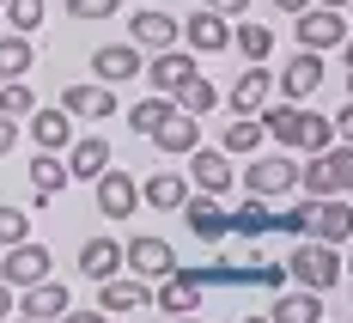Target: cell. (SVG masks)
Returning <instances> with one entry per match:
<instances>
[{
	"mask_svg": "<svg viewBox=\"0 0 353 323\" xmlns=\"http://www.w3.org/2000/svg\"><path fill=\"white\" fill-rule=\"evenodd\" d=\"M286 275H292L299 287H311V293H329V287H341V251L323 244V238H305V244H292Z\"/></svg>",
	"mask_w": 353,
	"mask_h": 323,
	"instance_id": "1",
	"label": "cell"
},
{
	"mask_svg": "<svg viewBox=\"0 0 353 323\" xmlns=\"http://www.w3.org/2000/svg\"><path fill=\"white\" fill-rule=\"evenodd\" d=\"M286 189H299V165H292V153H256L244 159V195H262V202H274Z\"/></svg>",
	"mask_w": 353,
	"mask_h": 323,
	"instance_id": "2",
	"label": "cell"
},
{
	"mask_svg": "<svg viewBox=\"0 0 353 323\" xmlns=\"http://www.w3.org/2000/svg\"><path fill=\"white\" fill-rule=\"evenodd\" d=\"M122 268H128L134 281H165V275L176 268L171 238H159V232H134V238L122 244Z\"/></svg>",
	"mask_w": 353,
	"mask_h": 323,
	"instance_id": "3",
	"label": "cell"
},
{
	"mask_svg": "<svg viewBox=\"0 0 353 323\" xmlns=\"http://www.w3.org/2000/svg\"><path fill=\"white\" fill-rule=\"evenodd\" d=\"M176 214H183V226H189L201 244H213V251L232 238V208H219V195H201V189H189V202H183Z\"/></svg>",
	"mask_w": 353,
	"mask_h": 323,
	"instance_id": "4",
	"label": "cell"
},
{
	"mask_svg": "<svg viewBox=\"0 0 353 323\" xmlns=\"http://www.w3.org/2000/svg\"><path fill=\"white\" fill-rule=\"evenodd\" d=\"M55 275V256H49V244H12V251L0 256V281L12 293H25V287H37V281H49Z\"/></svg>",
	"mask_w": 353,
	"mask_h": 323,
	"instance_id": "5",
	"label": "cell"
},
{
	"mask_svg": "<svg viewBox=\"0 0 353 323\" xmlns=\"http://www.w3.org/2000/svg\"><path fill=\"white\" fill-rule=\"evenodd\" d=\"M292 31H299V49H341L347 43V12H335V6H305L299 19H292Z\"/></svg>",
	"mask_w": 353,
	"mask_h": 323,
	"instance_id": "6",
	"label": "cell"
},
{
	"mask_svg": "<svg viewBox=\"0 0 353 323\" xmlns=\"http://www.w3.org/2000/svg\"><path fill=\"white\" fill-rule=\"evenodd\" d=\"M128 43H134L141 55H165V49H176V43H183V19L159 12V6H152V12L141 6V12L128 19Z\"/></svg>",
	"mask_w": 353,
	"mask_h": 323,
	"instance_id": "7",
	"label": "cell"
},
{
	"mask_svg": "<svg viewBox=\"0 0 353 323\" xmlns=\"http://www.w3.org/2000/svg\"><path fill=\"white\" fill-rule=\"evenodd\" d=\"M317 86H323V55H317V49H292L286 68L274 73V92H281L286 104H305Z\"/></svg>",
	"mask_w": 353,
	"mask_h": 323,
	"instance_id": "8",
	"label": "cell"
},
{
	"mask_svg": "<svg viewBox=\"0 0 353 323\" xmlns=\"http://www.w3.org/2000/svg\"><path fill=\"white\" fill-rule=\"evenodd\" d=\"M141 73H146V55L134 43H98L92 49V79H104V86H128Z\"/></svg>",
	"mask_w": 353,
	"mask_h": 323,
	"instance_id": "9",
	"label": "cell"
},
{
	"mask_svg": "<svg viewBox=\"0 0 353 323\" xmlns=\"http://www.w3.org/2000/svg\"><path fill=\"white\" fill-rule=\"evenodd\" d=\"M268 92H274V73L262 68V61H244V73H238L219 98H225V110H232V116H256V110L268 104Z\"/></svg>",
	"mask_w": 353,
	"mask_h": 323,
	"instance_id": "10",
	"label": "cell"
},
{
	"mask_svg": "<svg viewBox=\"0 0 353 323\" xmlns=\"http://www.w3.org/2000/svg\"><path fill=\"white\" fill-rule=\"evenodd\" d=\"M201 281H195V268H171L159 287H152V305L165 311V317H189V311H201Z\"/></svg>",
	"mask_w": 353,
	"mask_h": 323,
	"instance_id": "11",
	"label": "cell"
},
{
	"mask_svg": "<svg viewBox=\"0 0 353 323\" xmlns=\"http://www.w3.org/2000/svg\"><path fill=\"white\" fill-rule=\"evenodd\" d=\"M92 189H98V214L104 219H128L141 208V177H134V171H116V165H110Z\"/></svg>",
	"mask_w": 353,
	"mask_h": 323,
	"instance_id": "12",
	"label": "cell"
},
{
	"mask_svg": "<svg viewBox=\"0 0 353 323\" xmlns=\"http://www.w3.org/2000/svg\"><path fill=\"white\" fill-rule=\"evenodd\" d=\"M183 43H189L195 55H219V49H232V25H225L213 6H195V12L183 19Z\"/></svg>",
	"mask_w": 353,
	"mask_h": 323,
	"instance_id": "13",
	"label": "cell"
},
{
	"mask_svg": "<svg viewBox=\"0 0 353 323\" xmlns=\"http://www.w3.org/2000/svg\"><path fill=\"white\" fill-rule=\"evenodd\" d=\"M189 183L201 189V195H225L232 189V153H219V146H195L189 153Z\"/></svg>",
	"mask_w": 353,
	"mask_h": 323,
	"instance_id": "14",
	"label": "cell"
},
{
	"mask_svg": "<svg viewBox=\"0 0 353 323\" xmlns=\"http://www.w3.org/2000/svg\"><path fill=\"white\" fill-rule=\"evenodd\" d=\"M68 305H73V293H68V281H55V275L19 293V317H31V323H55Z\"/></svg>",
	"mask_w": 353,
	"mask_h": 323,
	"instance_id": "15",
	"label": "cell"
},
{
	"mask_svg": "<svg viewBox=\"0 0 353 323\" xmlns=\"http://www.w3.org/2000/svg\"><path fill=\"white\" fill-rule=\"evenodd\" d=\"M189 79H195V55H189V49H165V55H152V61H146V86H152V92H165V98H176Z\"/></svg>",
	"mask_w": 353,
	"mask_h": 323,
	"instance_id": "16",
	"label": "cell"
},
{
	"mask_svg": "<svg viewBox=\"0 0 353 323\" xmlns=\"http://www.w3.org/2000/svg\"><path fill=\"white\" fill-rule=\"evenodd\" d=\"M25 135L37 141V153H68L73 146V116L61 104L55 110H31V116H25Z\"/></svg>",
	"mask_w": 353,
	"mask_h": 323,
	"instance_id": "17",
	"label": "cell"
},
{
	"mask_svg": "<svg viewBox=\"0 0 353 323\" xmlns=\"http://www.w3.org/2000/svg\"><path fill=\"white\" fill-rule=\"evenodd\" d=\"M311 238H323V244H347L353 238V202H341V195L311 202Z\"/></svg>",
	"mask_w": 353,
	"mask_h": 323,
	"instance_id": "18",
	"label": "cell"
},
{
	"mask_svg": "<svg viewBox=\"0 0 353 323\" xmlns=\"http://www.w3.org/2000/svg\"><path fill=\"white\" fill-rule=\"evenodd\" d=\"M61 110L68 116H85V122H104V116H116V92H110L104 79H92V86H61Z\"/></svg>",
	"mask_w": 353,
	"mask_h": 323,
	"instance_id": "19",
	"label": "cell"
},
{
	"mask_svg": "<svg viewBox=\"0 0 353 323\" xmlns=\"http://www.w3.org/2000/svg\"><path fill=\"white\" fill-rule=\"evenodd\" d=\"M68 171H73V183H98L110 171V141H104V135H73Z\"/></svg>",
	"mask_w": 353,
	"mask_h": 323,
	"instance_id": "20",
	"label": "cell"
},
{
	"mask_svg": "<svg viewBox=\"0 0 353 323\" xmlns=\"http://www.w3.org/2000/svg\"><path fill=\"white\" fill-rule=\"evenodd\" d=\"M79 275H85V281H110V275H122V238H110V232L85 238V244H79Z\"/></svg>",
	"mask_w": 353,
	"mask_h": 323,
	"instance_id": "21",
	"label": "cell"
},
{
	"mask_svg": "<svg viewBox=\"0 0 353 323\" xmlns=\"http://www.w3.org/2000/svg\"><path fill=\"white\" fill-rule=\"evenodd\" d=\"M146 299H152V287H146V281H134V275H110V281H98V311H110V317L141 311Z\"/></svg>",
	"mask_w": 353,
	"mask_h": 323,
	"instance_id": "22",
	"label": "cell"
},
{
	"mask_svg": "<svg viewBox=\"0 0 353 323\" xmlns=\"http://www.w3.org/2000/svg\"><path fill=\"white\" fill-rule=\"evenodd\" d=\"M268 323H323V293L311 287H292V293H274V305H268Z\"/></svg>",
	"mask_w": 353,
	"mask_h": 323,
	"instance_id": "23",
	"label": "cell"
},
{
	"mask_svg": "<svg viewBox=\"0 0 353 323\" xmlns=\"http://www.w3.org/2000/svg\"><path fill=\"white\" fill-rule=\"evenodd\" d=\"M159 153H171V159H189L195 146H201V116H189V110H171V122L152 135Z\"/></svg>",
	"mask_w": 353,
	"mask_h": 323,
	"instance_id": "24",
	"label": "cell"
},
{
	"mask_svg": "<svg viewBox=\"0 0 353 323\" xmlns=\"http://www.w3.org/2000/svg\"><path fill=\"white\" fill-rule=\"evenodd\" d=\"M68 183H73V171H68L61 153H37V159H31V195L43 202V208H49V195H61Z\"/></svg>",
	"mask_w": 353,
	"mask_h": 323,
	"instance_id": "25",
	"label": "cell"
},
{
	"mask_svg": "<svg viewBox=\"0 0 353 323\" xmlns=\"http://www.w3.org/2000/svg\"><path fill=\"white\" fill-rule=\"evenodd\" d=\"M141 202L146 208H159V214H176L183 202H189V177H176V171H152L141 183Z\"/></svg>",
	"mask_w": 353,
	"mask_h": 323,
	"instance_id": "26",
	"label": "cell"
},
{
	"mask_svg": "<svg viewBox=\"0 0 353 323\" xmlns=\"http://www.w3.org/2000/svg\"><path fill=\"white\" fill-rule=\"evenodd\" d=\"M335 146V116H323V110H299V135H292V153H329Z\"/></svg>",
	"mask_w": 353,
	"mask_h": 323,
	"instance_id": "27",
	"label": "cell"
},
{
	"mask_svg": "<svg viewBox=\"0 0 353 323\" xmlns=\"http://www.w3.org/2000/svg\"><path fill=\"white\" fill-rule=\"evenodd\" d=\"M268 141V128H262V116H232V128L219 135V153H232V159H256Z\"/></svg>",
	"mask_w": 353,
	"mask_h": 323,
	"instance_id": "28",
	"label": "cell"
},
{
	"mask_svg": "<svg viewBox=\"0 0 353 323\" xmlns=\"http://www.w3.org/2000/svg\"><path fill=\"white\" fill-rule=\"evenodd\" d=\"M171 110H176V98H165V92H146L141 104H128V128H134L141 141H152V135L171 122Z\"/></svg>",
	"mask_w": 353,
	"mask_h": 323,
	"instance_id": "29",
	"label": "cell"
},
{
	"mask_svg": "<svg viewBox=\"0 0 353 323\" xmlns=\"http://www.w3.org/2000/svg\"><path fill=\"white\" fill-rule=\"evenodd\" d=\"M232 232H238L244 244H256L262 232H274V214H268V202H262V195H244V202L232 208Z\"/></svg>",
	"mask_w": 353,
	"mask_h": 323,
	"instance_id": "30",
	"label": "cell"
},
{
	"mask_svg": "<svg viewBox=\"0 0 353 323\" xmlns=\"http://www.w3.org/2000/svg\"><path fill=\"white\" fill-rule=\"evenodd\" d=\"M37 61V43L25 31H12V37H0V79H25Z\"/></svg>",
	"mask_w": 353,
	"mask_h": 323,
	"instance_id": "31",
	"label": "cell"
},
{
	"mask_svg": "<svg viewBox=\"0 0 353 323\" xmlns=\"http://www.w3.org/2000/svg\"><path fill=\"white\" fill-rule=\"evenodd\" d=\"M299 189H305L311 202H323V195H341V183H335V171H329V153H311V159L299 165Z\"/></svg>",
	"mask_w": 353,
	"mask_h": 323,
	"instance_id": "32",
	"label": "cell"
},
{
	"mask_svg": "<svg viewBox=\"0 0 353 323\" xmlns=\"http://www.w3.org/2000/svg\"><path fill=\"white\" fill-rule=\"evenodd\" d=\"M299 110H305V104H286V98L256 110V116H262V128H268V141H281L286 153H292V135H299Z\"/></svg>",
	"mask_w": 353,
	"mask_h": 323,
	"instance_id": "33",
	"label": "cell"
},
{
	"mask_svg": "<svg viewBox=\"0 0 353 323\" xmlns=\"http://www.w3.org/2000/svg\"><path fill=\"white\" fill-rule=\"evenodd\" d=\"M232 43H238V55H244V61H268V49H274V31H268V25H256V19H244V25L232 31Z\"/></svg>",
	"mask_w": 353,
	"mask_h": 323,
	"instance_id": "34",
	"label": "cell"
},
{
	"mask_svg": "<svg viewBox=\"0 0 353 323\" xmlns=\"http://www.w3.org/2000/svg\"><path fill=\"white\" fill-rule=\"evenodd\" d=\"M213 104H219V86H213V79H201V73L176 92V110H189V116H208Z\"/></svg>",
	"mask_w": 353,
	"mask_h": 323,
	"instance_id": "35",
	"label": "cell"
},
{
	"mask_svg": "<svg viewBox=\"0 0 353 323\" xmlns=\"http://www.w3.org/2000/svg\"><path fill=\"white\" fill-rule=\"evenodd\" d=\"M0 12H6V25H12V31L37 37V25H43V12H49V0H6Z\"/></svg>",
	"mask_w": 353,
	"mask_h": 323,
	"instance_id": "36",
	"label": "cell"
},
{
	"mask_svg": "<svg viewBox=\"0 0 353 323\" xmlns=\"http://www.w3.org/2000/svg\"><path fill=\"white\" fill-rule=\"evenodd\" d=\"M31 110H37V92L25 86V79H0V116L19 122V116H31Z\"/></svg>",
	"mask_w": 353,
	"mask_h": 323,
	"instance_id": "37",
	"label": "cell"
},
{
	"mask_svg": "<svg viewBox=\"0 0 353 323\" xmlns=\"http://www.w3.org/2000/svg\"><path fill=\"white\" fill-rule=\"evenodd\" d=\"M25 238H31V214H25V208H6V202H0V251L25 244Z\"/></svg>",
	"mask_w": 353,
	"mask_h": 323,
	"instance_id": "38",
	"label": "cell"
},
{
	"mask_svg": "<svg viewBox=\"0 0 353 323\" xmlns=\"http://www.w3.org/2000/svg\"><path fill=\"white\" fill-rule=\"evenodd\" d=\"M329 171H335V183H341V195H347V189H353V146H341V141L329 146Z\"/></svg>",
	"mask_w": 353,
	"mask_h": 323,
	"instance_id": "39",
	"label": "cell"
},
{
	"mask_svg": "<svg viewBox=\"0 0 353 323\" xmlns=\"http://www.w3.org/2000/svg\"><path fill=\"white\" fill-rule=\"evenodd\" d=\"M116 6H122V0H68V12H73V19H85V25H98V19H110Z\"/></svg>",
	"mask_w": 353,
	"mask_h": 323,
	"instance_id": "40",
	"label": "cell"
},
{
	"mask_svg": "<svg viewBox=\"0 0 353 323\" xmlns=\"http://www.w3.org/2000/svg\"><path fill=\"white\" fill-rule=\"evenodd\" d=\"M274 232H311V202H299V208L274 214Z\"/></svg>",
	"mask_w": 353,
	"mask_h": 323,
	"instance_id": "41",
	"label": "cell"
},
{
	"mask_svg": "<svg viewBox=\"0 0 353 323\" xmlns=\"http://www.w3.org/2000/svg\"><path fill=\"white\" fill-rule=\"evenodd\" d=\"M335 141H341V146H353V104H341V110H335Z\"/></svg>",
	"mask_w": 353,
	"mask_h": 323,
	"instance_id": "42",
	"label": "cell"
},
{
	"mask_svg": "<svg viewBox=\"0 0 353 323\" xmlns=\"http://www.w3.org/2000/svg\"><path fill=\"white\" fill-rule=\"evenodd\" d=\"M201 6H213L219 19H244V12H250V0H201Z\"/></svg>",
	"mask_w": 353,
	"mask_h": 323,
	"instance_id": "43",
	"label": "cell"
},
{
	"mask_svg": "<svg viewBox=\"0 0 353 323\" xmlns=\"http://www.w3.org/2000/svg\"><path fill=\"white\" fill-rule=\"evenodd\" d=\"M55 323H110V311H79V305H68Z\"/></svg>",
	"mask_w": 353,
	"mask_h": 323,
	"instance_id": "44",
	"label": "cell"
},
{
	"mask_svg": "<svg viewBox=\"0 0 353 323\" xmlns=\"http://www.w3.org/2000/svg\"><path fill=\"white\" fill-rule=\"evenodd\" d=\"M12 146H19V122H12V116H0V159H6Z\"/></svg>",
	"mask_w": 353,
	"mask_h": 323,
	"instance_id": "45",
	"label": "cell"
},
{
	"mask_svg": "<svg viewBox=\"0 0 353 323\" xmlns=\"http://www.w3.org/2000/svg\"><path fill=\"white\" fill-rule=\"evenodd\" d=\"M6 317H19V293L0 281V323H6Z\"/></svg>",
	"mask_w": 353,
	"mask_h": 323,
	"instance_id": "46",
	"label": "cell"
},
{
	"mask_svg": "<svg viewBox=\"0 0 353 323\" xmlns=\"http://www.w3.org/2000/svg\"><path fill=\"white\" fill-rule=\"evenodd\" d=\"M274 6H281V12H292V19H299V12H305V6H317V0H274Z\"/></svg>",
	"mask_w": 353,
	"mask_h": 323,
	"instance_id": "47",
	"label": "cell"
},
{
	"mask_svg": "<svg viewBox=\"0 0 353 323\" xmlns=\"http://www.w3.org/2000/svg\"><path fill=\"white\" fill-rule=\"evenodd\" d=\"M341 61H347V68H353V31H347V43H341Z\"/></svg>",
	"mask_w": 353,
	"mask_h": 323,
	"instance_id": "48",
	"label": "cell"
},
{
	"mask_svg": "<svg viewBox=\"0 0 353 323\" xmlns=\"http://www.w3.org/2000/svg\"><path fill=\"white\" fill-rule=\"evenodd\" d=\"M317 6H335V12H347V0H317Z\"/></svg>",
	"mask_w": 353,
	"mask_h": 323,
	"instance_id": "49",
	"label": "cell"
},
{
	"mask_svg": "<svg viewBox=\"0 0 353 323\" xmlns=\"http://www.w3.org/2000/svg\"><path fill=\"white\" fill-rule=\"evenodd\" d=\"M171 323H201V311H189V317H171Z\"/></svg>",
	"mask_w": 353,
	"mask_h": 323,
	"instance_id": "50",
	"label": "cell"
},
{
	"mask_svg": "<svg viewBox=\"0 0 353 323\" xmlns=\"http://www.w3.org/2000/svg\"><path fill=\"white\" fill-rule=\"evenodd\" d=\"M347 104H353V68H347Z\"/></svg>",
	"mask_w": 353,
	"mask_h": 323,
	"instance_id": "51",
	"label": "cell"
},
{
	"mask_svg": "<svg viewBox=\"0 0 353 323\" xmlns=\"http://www.w3.org/2000/svg\"><path fill=\"white\" fill-rule=\"evenodd\" d=\"M341 268H347V275H353V251H347V262H341Z\"/></svg>",
	"mask_w": 353,
	"mask_h": 323,
	"instance_id": "52",
	"label": "cell"
},
{
	"mask_svg": "<svg viewBox=\"0 0 353 323\" xmlns=\"http://www.w3.org/2000/svg\"><path fill=\"white\" fill-rule=\"evenodd\" d=\"M6 323H31V317H6Z\"/></svg>",
	"mask_w": 353,
	"mask_h": 323,
	"instance_id": "53",
	"label": "cell"
},
{
	"mask_svg": "<svg viewBox=\"0 0 353 323\" xmlns=\"http://www.w3.org/2000/svg\"><path fill=\"white\" fill-rule=\"evenodd\" d=\"M244 323H268V317H244Z\"/></svg>",
	"mask_w": 353,
	"mask_h": 323,
	"instance_id": "54",
	"label": "cell"
},
{
	"mask_svg": "<svg viewBox=\"0 0 353 323\" xmlns=\"http://www.w3.org/2000/svg\"><path fill=\"white\" fill-rule=\"evenodd\" d=\"M347 19H353V0H347Z\"/></svg>",
	"mask_w": 353,
	"mask_h": 323,
	"instance_id": "55",
	"label": "cell"
},
{
	"mask_svg": "<svg viewBox=\"0 0 353 323\" xmlns=\"http://www.w3.org/2000/svg\"><path fill=\"white\" fill-rule=\"evenodd\" d=\"M0 6H6V0H0Z\"/></svg>",
	"mask_w": 353,
	"mask_h": 323,
	"instance_id": "56",
	"label": "cell"
}]
</instances>
